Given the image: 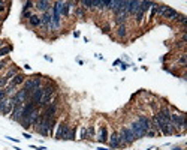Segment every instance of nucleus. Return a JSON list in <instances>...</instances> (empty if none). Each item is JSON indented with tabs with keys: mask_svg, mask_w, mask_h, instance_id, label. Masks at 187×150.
<instances>
[{
	"mask_svg": "<svg viewBox=\"0 0 187 150\" xmlns=\"http://www.w3.org/2000/svg\"><path fill=\"white\" fill-rule=\"evenodd\" d=\"M12 108H14V102H12V99H3L2 102H0V114H9L11 111H12Z\"/></svg>",
	"mask_w": 187,
	"mask_h": 150,
	"instance_id": "7ed1b4c3",
	"label": "nucleus"
},
{
	"mask_svg": "<svg viewBox=\"0 0 187 150\" xmlns=\"http://www.w3.org/2000/svg\"><path fill=\"white\" fill-rule=\"evenodd\" d=\"M63 128H64V123H60L58 131H57V134H55V140H61V132H63Z\"/></svg>",
	"mask_w": 187,
	"mask_h": 150,
	"instance_id": "aec40b11",
	"label": "nucleus"
},
{
	"mask_svg": "<svg viewBox=\"0 0 187 150\" xmlns=\"http://www.w3.org/2000/svg\"><path fill=\"white\" fill-rule=\"evenodd\" d=\"M81 3L85 8H95V6H98V0H82Z\"/></svg>",
	"mask_w": 187,
	"mask_h": 150,
	"instance_id": "2eb2a0df",
	"label": "nucleus"
},
{
	"mask_svg": "<svg viewBox=\"0 0 187 150\" xmlns=\"http://www.w3.org/2000/svg\"><path fill=\"white\" fill-rule=\"evenodd\" d=\"M162 17H163V18H166V20H175V18L178 17V12H177V11H174V9H171V8L168 6V9L162 14Z\"/></svg>",
	"mask_w": 187,
	"mask_h": 150,
	"instance_id": "9d476101",
	"label": "nucleus"
},
{
	"mask_svg": "<svg viewBox=\"0 0 187 150\" xmlns=\"http://www.w3.org/2000/svg\"><path fill=\"white\" fill-rule=\"evenodd\" d=\"M85 132H87V129H85V128H82V131H81V138H82V140L85 138Z\"/></svg>",
	"mask_w": 187,
	"mask_h": 150,
	"instance_id": "bb28decb",
	"label": "nucleus"
},
{
	"mask_svg": "<svg viewBox=\"0 0 187 150\" xmlns=\"http://www.w3.org/2000/svg\"><path fill=\"white\" fill-rule=\"evenodd\" d=\"M30 24L35 26V27L41 26V17H38V15H32V17H30Z\"/></svg>",
	"mask_w": 187,
	"mask_h": 150,
	"instance_id": "dca6fc26",
	"label": "nucleus"
},
{
	"mask_svg": "<svg viewBox=\"0 0 187 150\" xmlns=\"http://www.w3.org/2000/svg\"><path fill=\"white\" fill-rule=\"evenodd\" d=\"M75 14H76L78 17H81V18H82V17H84V9H82L81 6H78V8H76V11H75Z\"/></svg>",
	"mask_w": 187,
	"mask_h": 150,
	"instance_id": "412c9836",
	"label": "nucleus"
},
{
	"mask_svg": "<svg viewBox=\"0 0 187 150\" xmlns=\"http://www.w3.org/2000/svg\"><path fill=\"white\" fill-rule=\"evenodd\" d=\"M69 5H70V3H63V2H61V5H60V14H61L63 17H67V15H69Z\"/></svg>",
	"mask_w": 187,
	"mask_h": 150,
	"instance_id": "4468645a",
	"label": "nucleus"
},
{
	"mask_svg": "<svg viewBox=\"0 0 187 150\" xmlns=\"http://www.w3.org/2000/svg\"><path fill=\"white\" fill-rule=\"evenodd\" d=\"M42 96H44V89H42V87H39V89L33 90V93H32L30 99L33 101V104H35V105H39V104H41V101H42Z\"/></svg>",
	"mask_w": 187,
	"mask_h": 150,
	"instance_id": "0eeeda50",
	"label": "nucleus"
},
{
	"mask_svg": "<svg viewBox=\"0 0 187 150\" xmlns=\"http://www.w3.org/2000/svg\"><path fill=\"white\" fill-rule=\"evenodd\" d=\"M118 140H120V146H126V144H130L132 141H135V135L133 132L130 131V128H123L118 134Z\"/></svg>",
	"mask_w": 187,
	"mask_h": 150,
	"instance_id": "f257e3e1",
	"label": "nucleus"
},
{
	"mask_svg": "<svg viewBox=\"0 0 187 150\" xmlns=\"http://www.w3.org/2000/svg\"><path fill=\"white\" fill-rule=\"evenodd\" d=\"M50 5H51V3L47 2V0H41V2H36V8H38L39 11H42L44 14L50 11Z\"/></svg>",
	"mask_w": 187,
	"mask_h": 150,
	"instance_id": "f8f14e48",
	"label": "nucleus"
},
{
	"mask_svg": "<svg viewBox=\"0 0 187 150\" xmlns=\"http://www.w3.org/2000/svg\"><path fill=\"white\" fill-rule=\"evenodd\" d=\"M180 63H181V65H184V63H186V56H183V57L180 59Z\"/></svg>",
	"mask_w": 187,
	"mask_h": 150,
	"instance_id": "cd10ccee",
	"label": "nucleus"
},
{
	"mask_svg": "<svg viewBox=\"0 0 187 150\" xmlns=\"http://www.w3.org/2000/svg\"><path fill=\"white\" fill-rule=\"evenodd\" d=\"M117 35H118L120 38H124V36H126V24L118 26V29H117Z\"/></svg>",
	"mask_w": 187,
	"mask_h": 150,
	"instance_id": "6ab92c4d",
	"label": "nucleus"
},
{
	"mask_svg": "<svg viewBox=\"0 0 187 150\" xmlns=\"http://www.w3.org/2000/svg\"><path fill=\"white\" fill-rule=\"evenodd\" d=\"M126 18H127V12H126V9H123V11L117 12V17H115V24H118V26L124 24V23H126Z\"/></svg>",
	"mask_w": 187,
	"mask_h": 150,
	"instance_id": "1a4fd4ad",
	"label": "nucleus"
},
{
	"mask_svg": "<svg viewBox=\"0 0 187 150\" xmlns=\"http://www.w3.org/2000/svg\"><path fill=\"white\" fill-rule=\"evenodd\" d=\"M87 135H88V138H91L93 135H95V131H93V128H91V126L87 129V132H85V138H87Z\"/></svg>",
	"mask_w": 187,
	"mask_h": 150,
	"instance_id": "4be33fe9",
	"label": "nucleus"
},
{
	"mask_svg": "<svg viewBox=\"0 0 187 150\" xmlns=\"http://www.w3.org/2000/svg\"><path fill=\"white\" fill-rule=\"evenodd\" d=\"M69 140H75V129L70 131V135H69Z\"/></svg>",
	"mask_w": 187,
	"mask_h": 150,
	"instance_id": "a878e982",
	"label": "nucleus"
},
{
	"mask_svg": "<svg viewBox=\"0 0 187 150\" xmlns=\"http://www.w3.org/2000/svg\"><path fill=\"white\" fill-rule=\"evenodd\" d=\"M130 131L133 132V135H135V138H142V137H145V129L141 126V123L139 122H135L132 126H130Z\"/></svg>",
	"mask_w": 187,
	"mask_h": 150,
	"instance_id": "39448f33",
	"label": "nucleus"
},
{
	"mask_svg": "<svg viewBox=\"0 0 187 150\" xmlns=\"http://www.w3.org/2000/svg\"><path fill=\"white\" fill-rule=\"evenodd\" d=\"M41 87V78L39 77H36V78H32V80H29V81H26V90L30 93V92H33V90H36V89H39Z\"/></svg>",
	"mask_w": 187,
	"mask_h": 150,
	"instance_id": "423d86ee",
	"label": "nucleus"
},
{
	"mask_svg": "<svg viewBox=\"0 0 187 150\" xmlns=\"http://www.w3.org/2000/svg\"><path fill=\"white\" fill-rule=\"evenodd\" d=\"M138 122H139V123H141V126L145 129V132H148V131L151 129V120H150V119H147V117L141 116V117L138 119Z\"/></svg>",
	"mask_w": 187,
	"mask_h": 150,
	"instance_id": "9b49d317",
	"label": "nucleus"
},
{
	"mask_svg": "<svg viewBox=\"0 0 187 150\" xmlns=\"http://www.w3.org/2000/svg\"><path fill=\"white\" fill-rule=\"evenodd\" d=\"M106 137H108V134H106V128H102V129H101V135H99V141H101V143H106V141H108Z\"/></svg>",
	"mask_w": 187,
	"mask_h": 150,
	"instance_id": "a211bd4d",
	"label": "nucleus"
},
{
	"mask_svg": "<svg viewBox=\"0 0 187 150\" xmlns=\"http://www.w3.org/2000/svg\"><path fill=\"white\" fill-rule=\"evenodd\" d=\"M23 108H24V104H14V108H12V120H15V122H21V117H23Z\"/></svg>",
	"mask_w": 187,
	"mask_h": 150,
	"instance_id": "20e7f679",
	"label": "nucleus"
},
{
	"mask_svg": "<svg viewBox=\"0 0 187 150\" xmlns=\"http://www.w3.org/2000/svg\"><path fill=\"white\" fill-rule=\"evenodd\" d=\"M109 146H111L112 149H115V147H120V140H118V134H112V137H111V140H109Z\"/></svg>",
	"mask_w": 187,
	"mask_h": 150,
	"instance_id": "ddd939ff",
	"label": "nucleus"
},
{
	"mask_svg": "<svg viewBox=\"0 0 187 150\" xmlns=\"http://www.w3.org/2000/svg\"><path fill=\"white\" fill-rule=\"evenodd\" d=\"M175 20H178V21H180L181 24H186V23H187V20H186V17H184V15H180V14H178V17H177Z\"/></svg>",
	"mask_w": 187,
	"mask_h": 150,
	"instance_id": "5701e85b",
	"label": "nucleus"
},
{
	"mask_svg": "<svg viewBox=\"0 0 187 150\" xmlns=\"http://www.w3.org/2000/svg\"><path fill=\"white\" fill-rule=\"evenodd\" d=\"M69 135H70V129L64 123V128H63V132H61V140H69Z\"/></svg>",
	"mask_w": 187,
	"mask_h": 150,
	"instance_id": "f3484780",
	"label": "nucleus"
},
{
	"mask_svg": "<svg viewBox=\"0 0 187 150\" xmlns=\"http://www.w3.org/2000/svg\"><path fill=\"white\" fill-rule=\"evenodd\" d=\"M54 92H55V89L50 84V86H47L45 89H44V96H42V101H41V107H48L50 105V102H51V99H52V95H54Z\"/></svg>",
	"mask_w": 187,
	"mask_h": 150,
	"instance_id": "f03ea898",
	"label": "nucleus"
},
{
	"mask_svg": "<svg viewBox=\"0 0 187 150\" xmlns=\"http://www.w3.org/2000/svg\"><path fill=\"white\" fill-rule=\"evenodd\" d=\"M32 6H33V2H27V3H26V6H24V11H27V9H30Z\"/></svg>",
	"mask_w": 187,
	"mask_h": 150,
	"instance_id": "393cba45",
	"label": "nucleus"
},
{
	"mask_svg": "<svg viewBox=\"0 0 187 150\" xmlns=\"http://www.w3.org/2000/svg\"><path fill=\"white\" fill-rule=\"evenodd\" d=\"M51 20H52L51 12H50V11H48V12H45V14L41 17V26H44L47 30H50V27H51Z\"/></svg>",
	"mask_w": 187,
	"mask_h": 150,
	"instance_id": "6e6552de",
	"label": "nucleus"
},
{
	"mask_svg": "<svg viewBox=\"0 0 187 150\" xmlns=\"http://www.w3.org/2000/svg\"><path fill=\"white\" fill-rule=\"evenodd\" d=\"M9 50H11L9 47H6V48H3V50H0V56H3V54H8V53H9Z\"/></svg>",
	"mask_w": 187,
	"mask_h": 150,
	"instance_id": "b1692460",
	"label": "nucleus"
}]
</instances>
